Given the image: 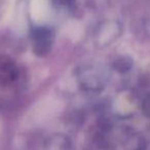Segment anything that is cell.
<instances>
[{
    "mask_svg": "<svg viewBox=\"0 0 150 150\" xmlns=\"http://www.w3.org/2000/svg\"><path fill=\"white\" fill-rule=\"evenodd\" d=\"M133 66V60L129 57H119L113 63V67L120 73L127 72Z\"/></svg>",
    "mask_w": 150,
    "mask_h": 150,
    "instance_id": "3",
    "label": "cell"
},
{
    "mask_svg": "<svg viewBox=\"0 0 150 150\" xmlns=\"http://www.w3.org/2000/svg\"><path fill=\"white\" fill-rule=\"evenodd\" d=\"M50 50V42L48 35L45 32H39L36 36V43L34 46V52L37 56H45Z\"/></svg>",
    "mask_w": 150,
    "mask_h": 150,
    "instance_id": "2",
    "label": "cell"
},
{
    "mask_svg": "<svg viewBox=\"0 0 150 150\" xmlns=\"http://www.w3.org/2000/svg\"><path fill=\"white\" fill-rule=\"evenodd\" d=\"M18 77V68L7 57H0V84H9Z\"/></svg>",
    "mask_w": 150,
    "mask_h": 150,
    "instance_id": "1",
    "label": "cell"
}]
</instances>
